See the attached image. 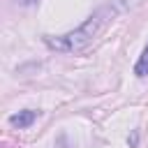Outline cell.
Instances as JSON below:
<instances>
[{
  "instance_id": "obj_1",
  "label": "cell",
  "mask_w": 148,
  "mask_h": 148,
  "mask_svg": "<svg viewBox=\"0 0 148 148\" xmlns=\"http://www.w3.org/2000/svg\"><path fill=\"white\" fill-rule=\"evenodd\" d=\"M116 14H118V9L109 2V5L99 7L97 12H92V14H90L76 30L65 32V35H60V37H44V42H46L51 49H56V51H65V53L83 51L86 46H90V44L106 30V25L116 18Z\"/></svg>"
},
{
  "instance_id": "obj_2",
  "label": "cell",
  "mask_w": 148,
  "mask_h": 148,
  "mask_svg": "<svg viewBox=\"0 0 148 148\" xmlns=\"http://www.w3.org/2000/svg\"><path fill=\"white\" fill-rule=\"evenodd\" d=\"M35 120H37V111H32V109H23V111L9 116V125L16 127V130H25V127H30Z\"/></svg>"
},
{
  "instance_id": "obj_3",
  "label": "cell",
  "mask_w": 148,
  "mask_h": 148,
  "mask_svg": "<svg viewBox=\"0 0 148 148\" xmlns=\"http://www.w3.org/2000/svg\"><path fill=\"white\" fill-rule=\"evenodd\" d=\"M134 74L136 76H148V44H146V49L141 51V56L134 65Z\"/></svg>"
},
{
  "instance_id": "obj_4",
  "label": "cell",
  "mask_w": 148,
  "mask_h": 148,
  "mask_svg": "<svg viewBox=\"0 0 148 148\" xmlns=\"http://www.w3.org/2000/svg\"><path fill=\"white\" fill-rule=\"evenodd\" d=\"M111 5H113L118 12H130V9L139 7V5H141V0H111Z\"/></svg>"
},
{
  "instance_id": "obj_5",
  "label": "cell",
  "mask_w": 148,
  "mask_h": 148,
  "mask_svg": "<svg viewBox=\"0 0 148 148\" xmlns=\"http://www.w3.org/2000/svg\"><path fill=\"white\" fill-rule=\"evenodd\" d=\"M14 2H16V5H23V7H25V5H32V2H37V0H14Z\"/></svg>"
}]
</instances>
